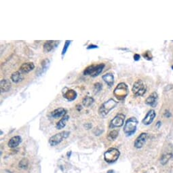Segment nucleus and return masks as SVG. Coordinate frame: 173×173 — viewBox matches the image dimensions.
Instances as JSON below:
<instances>
[{"label": "nucleus", "instance_id": "a878e982", "mask_svg": "<svg viewBox=\"0 0 173 173\" xmlns=\"http://www.w3.org/2000/svg\"><path fill=\"white\" fill-rule=\"evenodd\" d=\"M143 57L145 59L148 60V61H151V60L153 58V56H152L151 52L149 50H147V51H146L145 52H144L143 54Z\"/></svg>", "mask_w": 173, "mask_h": 173}, {"label": "nucleus", "instance_id": "bb28decb", "mask_svg": "<svg viewBox=\"0 0 173 173\" xmlns=\"http://www.w3.org/2000/svg\"><path fill=\"white\" fill-rule=\"evenodd\" d=\"M19 166L22 168H26L28 166V160L26 159H22V160L20 161Z\"/></svg>", "mask_w": 173, "mask_h": 173}, {"label": "nucleus", "instance_id": "9b49d317", "mask_svg": "<svg viewBox=\"0 0 173 173\" xmlns=\"http://www.w3.org/2000/svg\"><path fill=\"white\" fill-rule=\"evenodd\" d=\"M158 93L154 92L149 95L148 97L145 100V104L149 106H150L151 107H155L156 105L158 104Z\"/></svg>", "mask_w": 173, "mask_h": 173}, {"label": "nucleus", "instance_id": "6e6552de", "mask_svg": "<svg viewBox=\"0 0 173 173\" xmlns=\"http://www.w3.org/2000/svg\"><path fill=\"white\" fill-rule=\"evenodd\" d=\"M126 116L125 115L122 114H119L116 115L114 118H113L110 123H109V128H119L124 124Z\"/></svg>", "mask_w": 173, "mask_h": 173}, {"label": "nucleus", "instance_id": "7c9ffc66", "mask_svg": "<svg viewBox=\"0 0 173 173\" xmlns=\"http://www.w3.org/2000/svg\"><path fill=\"white\" fill-rule=\"evenodd\" d=\"M85 127L86 128V129L88 130V129H90L91 128H92V124H86L85 125Z\"/></svg>", "mask_w": 173, "mask_h": 173}, {"label": "nucleus", "instance_id": "dca6fc26", "mask_svg": "<svg viewBox=\"0 0 173 173\" xmlns=\"http://www.w3.org/2000/svg\"><path fill=\"white\" fill-rule=\"evenodd\" d=\"M102 79L109 87H111L114 84V74H111V73H108V74L103 75L102 76Z\"/></svg>", "mask_w": 173, "mask_h": 173}, {"label": "nucleus", "instance_id": "f3484780", "mask_svg": "<svg viewBox=\"0 0 173 173\" xmlns=\"http://www.w3.org/2000/svg\"><path fill=\"white\" fill-rule=\"evenodd\" d=\"M66 111L64 108H58L54 109V110L51 113V116L53 118L58 119L59 118H62L63 116H65L66 115Z\"/></svg>", "mask_w": 173, "mask_h": 173}, {"label": "nucleus", "instance_id": "ddd939ff", "mask_svg": "<svg viewBox=\"0 0 173 173\" xmlns=\"http://www.w3.org/2000/svg\"><path fill=\"white\" fill-rule=\"evenodd\" d=\"M59 41H46L44 44V51L45 52H49L52 51L53 49L57 47V46L59 44Z\"/></svg>", "mask_w": 173, "mask_h": 173}, {"label": "nucleus", "instance_id": "2eb2a0df", "mask_svg": "<svg viewBox=\"0 0 173 173\" xmlns=\"http://www.w3.org/2000/svg\"><path fill=\"white\" fill-rule=\"evenodd\" d=\"M22 142V139L20 136H14L10 139L8 145L10 148H15L20 145Z\"/></svg>", "mask_w": 173, "mask_h": 173}, {"label": "nucleus", "instance_id": "6ab92c4d", "mask_svg": "<svg viewBox=\"0 0 173 173\" xmlns=\"http://www.w3.org/2000/svg\"><path fill=\"white\" fill-rule=\"evenodd\" d=\"M69 119V116L68 115H65V116L60 119V120L57 122V124L56 125V128L57 130H61L63 128L65 127L66 124V122Z\"/></svg>", "mask_w": 173, "mask_h": 173}, {"label": "nucleus", "instance_id": "412c9836", "mask_svg": "<svg viewBox=\"0 0 173 173\" xmlns=\"http://www.w3.org/2000/svg\"><path fill=\"white\" fill-rule=\"evenodd\" d=\"M95 100L91 96H86L82 100V104L84 106V107H88L90 106H91L93 103H94Z\"/></svg>", "mask_w": 173, "mask_h": 173}, {"label": "nucleus", "instance_id": "f257e3e1", "mask_svg": "<svg viewBox=\"0 0 173 173\" xmlns=\"http://www.w3.org/2000/svg\"><path fill=\"white\" fill-rule=\"evenodd\" d=\"M118 105V102L115 101L114 99H110L108 101L103 103V104L100 106L99 109V114L101 116V117H105L106 115H107L109 112H110L112 109H114Z\"/></svg>", "mask_w": 173, "mask_h": 173}, {"label": "nucleus", "instance_id": "5701e85b", "mask_svg": "<svg viewBox=\"0 0 173 173\" xmlns=\"http://www.w3.org/2000/svg\"><path fill=\"white\" fill-rule=\"evenodd\" d=\"M172 157V154H166L163 155L161 158V164L162 165H165L170 159H171Z\"/></svg>", "mask_w": 173, "mask_h": 173}, {"label": "nucleus", "instance_id": "f03ea898", "mask_svg": "<svg viewBox=\"0 0 173 173\" xmlns=\"http://www.w3.org/2000/svg\"><path fill=\"white\" fill-rule=\"evenodd\" d=\"M138 119L135 117H132L126 120L124 126V132L127 136L134 135L136 131L138 125Z\"/></svg>", "mask_w": 173, "mask_h": 173}, {"label": "nucleus", "instance_id": "0eeeda50", "mask_svg": "<svg viewBox=\"0 0 173 173\" xmlns=\"http://www.w3.org/2000/svg\"><path fill=\"white\" fill-rule=\"evenodd\" d=\"M146 91H147L146 86L145 85L143 82L142 80H140V79L138 81H136L135 84H133L132 91L133 92V94L136 96H143L145 94Z\"/></svg>", "mask_w": 173, "mask_h": 173}, {"label": "nucleus", "instance_id": "4be33fe9", "mask_svg": "<svg viewBox=\"0 0 173 173\" xmlns=\"http://www.w3.org/2000/svg\"><path fill=\"white\" fill-rule=\"evenodd\" d=\"M118 135H119V132L118 131H116V130H114V131H111L107 135V139L111 141H115L118 136Z\"/></svg>", "mask_w": 173, "mask_h": 173}, {"label": "nucleus", "instance_id": "9d476101", "mask_svg": "<svg viewBox=\"0 0 173 173\" xmlns=\"http://www.w3.org/2000/svg\"><path fill=\"white\" fill-rule=\"evenodd\" d=\"M62 96L69 101H73L77 98V92L72 89L65 88L62 90Z\"/></svg>", "mask_w": 173, "mask_h": 173}, {"label": "nucleus", "instance_id": "c756f323", "mask_svg": "<svg viewBox=\"0 0 173 173\" xmlns=\"http://www.w3.org/2000/svg\"><path fill=\"white\" fill-rule=\"evenodd\" d=\"M164 116L166 118H170L171 116V114L168 111H166V112L164 113Z\"/></svg>", "mask_w": 173, "mask_h": 173}, {"label": "nucleus", "instance_id": "b1692460", "mask_svg": "<svg viewBox=\"0 0 173 173\" xmlns=\"http://www.w3.org/2000/svg\"><path fill=\"white\" fill-rule=\"evenodd\" d=\"M102 88H103V85H102V84H101V83L97 82V83H96V84H95L94 92H95V93H96V94L101 91Z\"/></svg>", "mask_w": 173, "mask_h": 173}, {"label": "nucleus", "instance_id": "20e7f679", "mask_svg": "<svg viewBox=\"0 0 173 173\" xmlns=\"http://www.w3.org/2000/svg\"><path fill=\"white\" fill-rule=\"evenodd\" d=\"M120 155V152L118 149L111 147L108 149L104 154V159L109 164H113L118 160Z\"/></svg>", "mask_w": 173, "mask_h": 173}, {"label": "nucleus", "instance_id": "4468645a", "mask_svg": "<svg viewBox=\"0 0 173 173\" xmlns=\"http://www.w3.org/2000/svg\"><path fill=\"white\" fill-rule=\"evenodd\" d=\"M35 68V65L33 62H25L20 66V72L22 74H28L30 71H33Z\"/></svg>", "mask_w": 173, "mask_h": 173}, {"label": "nucleus", "instance_id": "cd10ccee", "mask_svg": "<svg viewBox=\"0 0 173 173\" xmlns=\"http://www.w3.org/2000/svg\"><path fill=\"white\" fill-rule=\"evenodd\" d=\"M140 58H141V56H140V54H135V55H134V60L135 61H139V60H140Z\"/></svg>", "mask_w": 173, "mask_h": 173}, {"label": "nucleus", "instance_id": "1a4fd4ad", "mask_svg": "<svg viewBox=\"0 0 173 173\" xmlns=\"http://www.w3.org/2000/svg\"><path fill=\"white\" fill-rule=\"evenodd\" d=\"M147 138H148L147 133H145V132L141 133V134L140 135H139L138 137L136 139L134 143L135 147L136 149L142 148L143 147V145H145L146 141H147Z\"/></svg>", "mask_w": 173, "mask_h": 173}, {"label": "nucleus", "instance_id": "c85d7f7f", "mask_svg": "<svg viewBox=\"0 0 173 173\" xmlns=\"http://www.w3.org/2000/svg\"><path fill=\"white\" fill-rule=\"evenodd\" d=\"M95 48H98V46H96V45H90L88 46V47H87V49L88 50H91V49H95Z\"/></svg>", "mask_w": 173, "mask_h": 173}, {"label": "nucleus", "instance_id": "72a5a7b5", "mask_svg": "<svg viewBox=\"0 0 173 173\" xmlns=\"http://www.w3.org/2000/svg\"><path fill=\"white\" fill-rule=\"evenodd\" d=\"M172 69H173V66H172Z\"/></svg>", "mask_w": 173, "mask_h": 173}, {"label": "nucleus", "instance_id": "f8f14e48", "mask_svg": "<svg viewBox=\"0 0 173 173\" xmlns=\"http://www.w3.org/2000/svg\"><path fill=\"white\" fill-rule=\"evenodd\" d=\"M155 116H156L155 111L154 110V109H151V110H149L147 113V114H146V115L145 116V118L142 120V123L146 126L150 125L151 123L154 122Z\"/></svg>", "mask_w": 173, "mask_h": 173}, {"label": "nucleus", "instance_id": "423d86ee", "mask_svg": "<svg viewBox=\"0 0 173 173\" xmlns=\"http://www.w3.org/2000/svg\"><path fill=\"white\" fill-rule=\"evenodd\" d=\"M70 135V132L69 131H62L59 133H57L54 135L52 136L49 139V144L51 146H56L68 138V136Z\"/></svg>", "mask_w": 173, "mask_h": 173}, {"label": "nucleus", "instance_id": "7ed1b4c3", "mask_svg": "<svg viewBox=\"0 0 173 173\" xmlns=\"http://www.w3.org/2000/svg\"><path fill=\"white\" fill-rule=\"evenodd\" d=\"M104 63H100L98 65H92L86 67L84 71V75H91L92 78H95L101 74L103 69L105 68Z\"/></svg>", "mask_w": 173, "mask_h": 173}, {"label": "nucleus", "instance_id": "39448f33", "mask_svg": "<svg viewBox=\"0 0 173 173\" xmlns=\"http://www.w3.org/2000/svg\"><path fill=\"white\" fill-rule=\"evenodd\" d=\"M128 92L129 90L127 84L124 82H121L114 89V95L118 100H123L127 96Z\"/></svg>", "mask_w": 173, "mask_h": 173}, {"label": "nucleus", "instance_id": "aec40b11", "mask_svg": "<svg viewBox=\"0 0 173 173\" xmlns=\"http://www.w3.org/2000/svg\"><path fill=\"white\" fill-rule=\"evenodd\" d=\"M10 78H11V80L13 82L18 83L23 80V79H24V76H23L21 72L16 71V72L13 73V74L11 75Z\"/></svg>", "mask_w": 173, "mask_h": 173}, {"label": "nucleus", "instance_id": "a211bd4d", "mask_svg": "<svg viewBox=\"0 0 173 173\" xmlns=\"http://www.w3.org/2000/svg\"><path fill=\"white\" fill-rule=\"evenodd\" d=\"M11 88V83L8 79H2L0 82V90L2 92H7Z\"/></svg>", "mask_w": 173, "mask_h": 173}, {"label": "nucleus", "instance_id": "2f4dec72", "mask_svg": "<svg viewBox=\"0 0 173 173\" xmlns=\"http://www.w3.org/2000/svg\"><path fill=\"white\" fill-rule=\"evenodd\" d=\"M162 125V123L160 121H158L157 124H156V126H157V128H159V127H160V126Z\"/></svg>", "mask_w": 173, "mask_h": 173}, {"label": "nucleus", "instance_id": "393cba45", "mask_svg": "<svg viewBox=\"0 0 173 173\" xmlns=\"http://www.w3.org/2000/svg\"><path fill=\"white\" fill-rule=\"evenodd\" d=\"M71 42V40H70V41H69V40H66V41L65 42V46H64V48H63L62 51V56L65 54V53L66 52V51H67L68 47L69 46V45H70Z\"/></svg>", "mask_w": 173, "mask_h": 173}, {"label": "nucleus", "instance_id": "473e14b6", "mask_svg": "<svg viewBox=\"0 0 173 173\" xmlns=\"http://www.w3.org/2000/svg\"><path fill=\"white\" fill-rule=\"evenodd\" d=\"M107 173H114V170H109L107 171Z\"/></svg>", "mask_w": 173, "mask_h": 173}]
</instances>
